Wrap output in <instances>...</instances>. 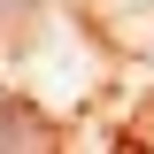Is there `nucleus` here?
<instances>
[{
	"label": "nucleus",
	"mask_w": 154,
	"mask_h": 154,
	"mask_svg": "<svg viewBox=\"0 0 154 154\" xmlns=\"http://www.w3.org/2000/svg\"><path fill=\"white\" fill-rule=\"evenodd\" d=\"M0 146H38V131L23 123V116H0Z\"/></svg>",
	"instance_id": "1"
}]
</instances>
